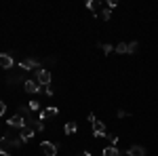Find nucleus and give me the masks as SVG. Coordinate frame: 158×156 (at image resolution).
Here are the masks:
<instances>
[{"label": "nucleus", "instance_id": "a211bd4d", "mask_svg": "<svg viewBox=\"0 0 158 156\" xmlns=\"http://www.w3.org/2000/svg\"><path fill=\"white\" fill-rule=\"evenodd\" d=\"M9 141H11V145H15V148H19V145L23 144V141H21V137H19V135H17V137H11V139H9Z\"/></svg>", "mask_w": 158, "mask_h": 156}, {"label": "nucleus", "instance_id": "4be33fe9", "mask_svg": "<svg viewBox=\"0 0 158 156\" xmlns=\"http://www.w3.org/2000/svg\"><path fill=\"white\" fill-rule=\"evenodd\" d=\"M137 47H139L137 42H129V53H135V51H137Z\"/></svg>", "mask_w": 158, "mask_h": 156}, {"label": "nucleus", "instance_id": "aec40b11", "mask_svg": "<svg viewBox=\"0 0 158 156\" xmlns=\"http://www.w3.org/2000/svg\"><path fill=\"white\" fill-rule=\"evenodd\" d=\"M99 47L103 48V53H106V55H108V53H112V51H114V47H112V44H101V42H99Z\"/></svg>", "mask_w": 158, "mask_h": 156}, {"label": "nucleus", "instance_id": "7ed1b4c3", "mask_svg": "<svg viewBox=\"0 0 158 156\" xmlns=\"http://www.w3.org/2000/svg\"><path fill=\"white\" fill-rule=\"evenodd\" d=\"M36 78H38V82H40V86H47V84L51 82V72H49V70H44V68H38Z\"/></svg>", "mask_w": 158, "mask_h": 156}, {"label": "nucleus", "instance_id": "cd10ccee", "mask_svg": "<svg viewBox=\"0 0 158 156\" xmlns=\"http://www.w3.org/2000/svg\"><path fill=\"white\" fill-rule=\"evenodd\" d=\"M80 156H93V154H91V152H85V154H80Z\"/></svg>", "mask_w": 158, "mask_h": 156}, {"label": "nucleus", "instance_id": "9d476101", "mask_svg": "<svg viewBox=\"0 0 158 156\" xmlns=\"http://www.w3.org/2000/svg\"><path fill=\"white\" fill-rule=\"evenodd\" d=\"M127 154L129 156H146V148L143 145H131Z\"/></svg>", "mask_w": 158, "mask_h": 156}, {"label": "nucleus", "instance_id": "412c9836", "mask_svg": "<svg viewBox=\"0 0 158 156\" xmlns=\"http://www.w3.org/2000/svg\"><path fill=\"white\" fill-rule=\"evenodd\" d=\"M106 137H108V141H110L112 145H114L116 141H118V135H106Z\"/></svg>", "mask_w": 158, "mask_h": 156}, {"label": "nucleus", "instance_id": "6e6552de", "mask_svg": "<svg viewBox=\"0 0 158 156\" xmlns=\"http://www.w3.org/2000/svg\"><path fill=\"white\" fill-rule=\"evenodd\" d=\"M19 68H23V70H32V68H40V63H38L36 59H32V57H27V59H21Z\"/></svg>", "mask_w": 158, "mask_h": 156}, {"label": "nucleus", "instance_id": "c756f323", "mask_svg": "<svg viewBox=\"0 0 158 156\" xmlns=\"http://www.w3.org/2000/svg\"><path fill=\"white\" fill-rule=\"evenodd\" d=\"M4 156H11V154H4Z\"/></svg>", "mask_w": 158, "mask_h": 156}, {"label": "nucleus", "instance_id": "a878e982", "mask_svg": "<svg viewBox=\"0 0 158 156\" xmlns=\"http://www.w3.org/2000/svg\"><path fill=\"white\" fill-rule=\"evenodd\" d=\"M42 91H44V93H47V95H53V89H51L49 84H47V86H42Z\"/></svg>", "mask_w": 158, "mask_h": 156}, {"label": "nucleus", "instance_id": "9b49d317", "mask_svg": "<svg viewBox=\"0 0 158 156\" xmlns=\"http://www.w3.org/2000/svg\"><path fill=\"white\" fill-rule=\"evenodd\" d=\"M9 148H11V141H9V137H0V154H9Z\"/></svg>", "mask_w": 158, "mask_h": 156}, {"label": "nucleus", "instance_id": "f257e3e1", "mask_svg": "<svg viewBox=\"0 0 158 156\" xmlns=\"http://www.w3.org/2000/svg\"><path fill=\"white\" fill-rule=\"evenodd\" d=\"M91 124H93V135H95V137H106V135H108V133H106V124H103L101 120L93 118Z\"/></svg>", "mask_w": 158, "mask_h": 156}, {"label": "nucleus", "instance_id": "0eeeda50", "mask_svg": "<svg viewBox=\"0 0 158 156\" xmlns=\"http://www.w3.org/2000/svg\"><path fill=\"white\" fill-rule=\"evenodd\" d=\"M23 89L27 91V93H32V95H34V93H38V91H40V84H38L36 80H25V82H23Z\"/></svg>", "mask_w": 158, "mask_h": 156}, {"label": "nucleus", "instance_id": "f8f14e48", "mask_svg": "<svg viewBox=\"0 0 158 156\" xmlns=\"http://www.w3.org/2000/svg\"><path fill=\"white\" fill-rule=\"evenodd\" d=\"M25 122H30V124L34 127V131H36V133H42V131H44V122H42V120H34V118H30V120H25Z\"/></svg>", "mask_w": 158, "mask_h": 156}, {"label": "nucleus", "instance_id": "f3484780", "mask_svg": "<svg viewBox=\"0 0 158 156\" xmlns=\"http://www.w3.org/2000/svg\"><path fill=\"white\" fill-rule=\"evenodd\" d=\"M114 51H116V53H120V55H124V53H129V44H127V42H120Z\"/></svg>", "mask_w": 158, "mask_h": 156}, {"label": "nucleus", "instance_id": "5701e85b", "mask_svg": "<svg viewBox=\"0 0 158 156\" xmlns=\"http://www.w3.org/2000/svg\"><path fill=\"white\" fill-rule=\"evenodd\" d=\"M40 108V103L38 101H30V110H38Z\"/></svg>", "mask_w": 158, "mask_h": 156}, {"label": "nucleus", "instance_id": "1a4fd4ad", "mask_svg": "<svg viewBox=\"0 0 158 156\" xmlns=\"http://www.w3.org/2000/svg\"><path fill=\"white\" fill-rule=\"evenodd\" d=\"M59 114V110L57 108H44L42 112H40V120H44V118H55Z\"/></svg>", "mask_w": 158, "mask_h": 156}, {"label": "nucleus", "instance_id": "4468645a", "mask_svg": "<svg viewBox=\"0 0 158 156\" xmlns=\"http://www.w3.org/2000/svg\"><path fill=\"white\" fill-rule=\"evenodd\" d=\"M103 156H120V150H118L116 145H108V148L103 150Z\"/></svg>", "mask_w": 158, "mask_h": 156}, {"label": "nucleus", "instance_id": "b1692460", "mask_svg": "<svg viewBox=\"0 0 158 156\" xmlns=\"http://www.w3.org/2000/svg\"><path fill=\"white\" fill-rule=\"evenodd\" d=\"M4 112H6V103H4V101H0V116H2Z\"/></svg>", "mask_w": 158, "mask_h": 156}, {"label": "nucleus", "instance_id": "6ab92c4d", "mask_svg": "<svg viewBox=\"0 0 158 156\" xmlns=\"http://www.w3.org/2000/svg\"><path fill=\"white\" fill-rule=\"evenodd\" d=\"M110 15H112V13H110V9H103V11H99V17H101V19H106V21L110 19Z\"/></svg>", "mask_w": 158, "mask_h": 156}, {"label": "nucleus", "instance_id": "ddd939ff", "mask_svg": "<svg viewBox=\"0 0 158 156\" xmlns=\"http://www.w3.org/2000/svg\"><path fill=\"white\" fill-rule=\"evenodd\" d=\"M30 112H32L30 106H19V112H17V114H19V116H23L25 120H30V118H32V114H30Z\"/></svg>", "mask_w": 158, "mask_h": 156}, {"label": "nucleus", "instance_id": "393cba45", "mask_svg": "<svg viewBox=\"0 0 158 156\" xmlns=\"http://www.w3.org/2000/svg\"><path fill=\"white\" fill-rule=\"evenodd\" d=\"M108 9H110V11L116 9V0H108Z\"/></svg>", "mask_w": 158, "mask_h": 156}, {"label": "nucleus", "instance_id": "f03ea898", "mask_svg": "<svg viewBox=\"0 0 158 156\" xmlns=\"http://www.w3.org/2000/svg\"><path fill=\"white\" fill-rule=\"evenodd\" d=\"M34 127H32V124H30V122H25V127L23 129H21V131H19V137H21V141H30V139H32V137H34Z\"/></svg>", "mask_w": 158, "mask_h": 156}, {"label": "nucleus", "instance_id": "423d86ee", "mask_svg": "<svg viewBox=\"0 0 158 156\" xmlns=\"http://www.w3.org/2000/svg\"><path fill=\"white\" fill-rule=\"evenodd\" d=\"M0 68H4V70H11L13 68V57L9 53H0Z\"/></svg>", "mask_w": 158, "mask_h": 156}, {"label": "nucleus", "instance_id": "bb28decb", "mask_svg": "<svg viewBox=\"0 0 158 156\" xmlns=\"http://www.w3.org/2000/svg\"><path fill=\"white\" fill-rule=\"evenodd\" d=\"M127 116H131V114H129V112H122V110L118 112V118H127Z\"/></svg>", "mask_w": 158, "mask_h": 156}, {"label": "nucleus", "instance_id": "20e7f679", "mask_svg": "<svg viewBox=\"0 0 158 156\" xmlns=\"http://www.w3.org/2000/svg\"><path fill=\"white\" fill-rule=\"evenodd\" d=\"M40 152L44 156H55L57 154V145L53 144V141H42L40 144Z\"/></svg>", "mask_w": 158, "mask_h": 156}, {"label": "nucleus", "instance_id": "c85d7f7f", "mask_svg": "<svg viewBox=\"0 0 158 156\" xmlns=\"http://www.w3.org/2000/svg\"><path fill=\"white\" fill-rule=\"evenodd\" d=\"M120 156H129V154H127V152H124V154H122V152H120Z\"/></svg>", "mask_w": 158, "mask_h": 156}, {"label": "nucleus", "instance_id": "dca6fc26", "mask_svg": "<svg viewBox=\"0 0 158 156\" xmlns=\"http://www.w3.org/2000/svg\"><path fill=\"white\" fill-rule=\"evenodd\" d=\"M86 9L99 15V2H95V0H89V2H86Z\"/></svg>", "mask_w": 158, "mask_h": 156}, {"label": "nucleus", "instance_id": "39448f33", "mask_svg": "<svg viewBox=\"0 0 158 156\" xmlns=\"http://www.w3.org/2000/svg\"><path fill=\"white\" fill-rule=\"evenodd\" d=\"M11 127H15V129H23L25 127V118L23 116H19V114H15V116H11V118L6 120Z\"/></svg>", "mask_w": 158, "mask_h": 156}, {"label": "nucleus", "instance_id": "2eb2a0df", "mask_svg": "<svg viewBox=\"0 0 158 156\" xmlns=\"http://www.w3.org/2000/svg\"><path fill=\"white\" fill-rule=\"evenodd\" d=\"M78 131V124L76 122H65V135H74Z\"/></svg>", "mask_w": 158, "mask_h": 156}]
</instances>
